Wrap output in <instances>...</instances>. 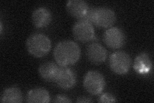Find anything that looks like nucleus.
I'll list each match as a JSON object with an SVG mask.
<instances>
[{"mask_svg": "<svg viewBox=\"0 0 154 103\" xmlns=\"http://www.w3.org/2000/svg\"><path fill=\"white\" fill-rule=\"evenodd\" d=\"M81 55L80 47L71 40H64L56 45L54 56L57 63L60 66L73 65L79 61Z\"/></svg>", "mask_w": 154, "mask_h": 103, "instance_id": "1", "label": "nucleus"}, {"mask_svg": "<svg viewBox=\"0 0 154 103\" xmlns=\"http://www.w3.org/2000/svg\"><path fill=\"white\" fill-rule=\"evenodd\" d=\"M28 52L32 56L41 58L46 56L51 48V42L46 35L34 33L28 37L26 43Z\"/></svg>", "mask_w": 154, "mask_h": 103, "instance_id": "2", "label": "nucleus"}, {"mask_svg": "<svg viewBox=\"0 0 154 103\" xmlns=\"http://www.w3.org/2000/svg\"><path fill=\"white\" fill-rule=\"evenodd\" d=\"M131 57L124 51L112 53L109 58V66L111 70L118 75L127 74L131 66Z\"/></svg>", "mask_w": 154, "mask_h": 103, "instance_id": "3", "label": "nucleus"}, {"mask_svg": "<svg viewBox=\"0 0 154 103\" xmlns=\"http://www.w3.org/2000/svg\"><path fill=\"white\" fill-rule=\"evenodd\" d=\"M83 84L85 90L90 94L98 95L102 94L105 89V79L100 72L91 70L85 74Z\"/></svg>", "mask_w": 154, "mask_h": 103, "instance_id": "4", "label": "nucleus"}, {"mask_svg": "<svg viewBox=\"0 0 154 103\" xmlns=\"http://www.w3.org/2000/svg\"><path fill=\"white\" fill-rule=\"evenodd\" d=\"M116 16L113 10L107 7L94 8L92 24L99 28H110L115 23Z\"/></svg>", "mask_w": 154, "mask_h": 103, "instance_id": "5", "label": "nucleus"}, {"mask_svg": "<svg viewBox=\"0 0 154 103\" xmlns=\"http://www.w3.org/2000/svg\"><path fill=\"white\" fill-rule=\"evenodd\" d=\"M73 35L75 40L82 43H87L95 38L94 28L93 24L83 20H79L73 27Z\"/></svg>", "mask_w": 154, "mask_h": 103, "instance_id": "6", "label": "nucleus"}, {"mask_svg": "<svg viewBox=\"0 0 154 103\" xmlns=\"http://www.w3.org/2000/svg\"><path fill=\"white\" fill-rule=\"evenodd\" d=\"M103 41L108 47L112 49L122 48L126 41L123 31L118 27H110L103 34Z\"/></svg>", "mask_w": 154, "mask_h": 103, "instance_id": "7", "label": "nucleus"}, {"mask_svg": "<svg viewBox=\"0 0 154 103\" xmlns=\"http://www.w3.org/2000/svg\"><path fill=\"white\" fill-rule=\"evenodd\" d=\"M60 88L67 90L73 88L76 83L75 72L67 66H60L55 82Z\"/></svg>", "mask_w": 154, "mask_h": 103, "instance_id": "8", "label": "nucleus"}, {"mask_svg": "<svg viewBox=\"0 0 154 103\" xmlns=\"http://www.w3.org/2000/svg\"><path fill=\"white\" fill-rule=\"evenodd\" d=\"M85 53L88 60L94 65H101L107 60V50L101 44L98 43L89 44L86 48Z\"/></svg>", "mask_w": 154, "mask_h": 103, "instance_id": "9", "label": "nucleus"}, {"mask_svg": "<svg viewBox=\"0 0 154 103\" xmlns=\"http://www.w3.org/2000/svg\"><path fill=\"white\" fill-rule=\"evenodd\" d=\"M89 8L88 3L83 0H70L66 4L67 12L79 20H82Z\"/></svg>", "mask_w": 154, "mask_h": 103, "instance_id": "10", "label": "nucleus"}, {"mask_svg": "<svg viewBox=\"0 0 154 103\" xmlns=\"http://www.w3.org/2000/svg\"><path fill=\"white\" fill-rule=\"evenodd\" d=\"M32 19L33 25L36 28H45L49 25L52 21V14L49 9L45 7H39L33 12Z\"/></svg>", "mask_w": 154, "mask_h": 103, "instance_id": "11", "label": "nucleus"}, {"mask_svg": "<svg viewBox=\"0 0 154 103\" xmlns=\"http://www.w3.org/2000/svg\"><path fill=\"white\" fill-rule=\"evenodd\" d=\"M153 64L148 53L142 52L138 54L134 60L133 68L139 75H146L152 70Z\"/></svg>", "mask_w": 154, "mask_h": 103, "instance_id": "12", "label": "nucleus"}, {"mask_svg": "<svg viewBox=\"0 0 154 103\" xmlns=\"http://www.w3.org/2000/svg\"><path fill=\"white\" fill-rule=\"evenodd\" d=\"M60 69L56 63L48 61L42 63L38 68V73L42 79L46 82H55Z\"/></svg>", "mask_w": 154, "mask_h": 103, "instance_id": "13", "label": "nucleus"}, {"mask_svg": "<svg viewBox=\"0 0 154 103\" xmlns=\"http://www.w3.org/2000/svg\"><path fill=\"white\" fill-rule=\"evenodd\" d=\"M50 101L49 92L44 88H33L28 92L26 102L30 103H48Z\"/></svg>", "mask_w": 154, "mask_h": 103, "instance_id": "14", "label": "nucleus"}, {"mask_svg": "<svg viewBox=\"0 0 154 103\" xmlns=\"http://www.w3.org/2000/svg\"><path fill=\"white\" fill-rule=\"evenodd\" d=\"M23 93L17 86L7 88L3 91L1 96V102L2 103H19L23 102Z\"/></svg>", "mask_w": 154, "mask_h": 103, "instance_id": "15", "label": "nucleus"}, {"mask_svg": "<svg viewBox=\"0 0 154 103\" xmlns=\"http://www.w3.org/2000/svg\"><path fill=\"white\" fill-rule=\"evenodd\" d=\"M99 102H117L116 98L110 93H104L100 96L98 100Z\"/></svg>", "mask_w": 154, "mask_h": 103, "instance_id": "16", "label": "nucleus"}, {"mask_svg": "<svg viewBox=\"0 0 154 103\" xmlns=\"http://www.w3.org/2000/svg\"><path fill=\"white\" fill-rule=\"evenodd\" d=\"M54 102H64V103H67V102H71V101L70 100L68 97L64 95H57L54 98V100H53Z\"/></svg>", "mask_w": 154, "mask_h": 103, "instance_id": "17", "label": "nucleus"}, {"mask_svg": "<svg viewBox=\"0 0 154 103\" xmlns=\"http://www.w3.org/2000/svg\"><path fill=\"white\" fill-rule=\"evenodd\" d=\"M76 102L78 103H90L93 102V100L88 97L80 96L77 98Z\"/></svg>", "mask_w": 154, "mask_h": 103, "instance_id": "18", "label": "nucleus"}, {"mask_svg": "<svg viewBox=\"0 0 154 103\" xmlns=\"http://www.w3.org/2000/svg\"><path fill=\"white\" fill-rule=\"evenodd\" d=\"M3 32V24H2V22L1 21L0 23V34H2Z\"/></svg>", "mask_w": 154, "mask_h": 103, "instance_id": "19", "label": "nucleus"}]
</instances>
